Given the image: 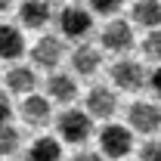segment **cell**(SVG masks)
I'll use <instances>...</instances> for the list:
<instances>
[{"mask_svg": "<svg viewBox=\"0 0 161 161\" xmlns=\"http://www.w3.org/2000/svg\"><path fill=\"white\" fill-rule=\"evenodd\" d=\"M6 9H13V0H0V13H6Z\"/></svg>", "mask_w": 161, "mask_h": 161, "instance_id": "obj_24", "label": "cell"}, {"mask_svg": "<svg viewBox=\"0 0 161 161\" xmlns=\"http://www.w3.org/2000/svg\"><path fill=\"white\" fill-rule=\"evenodd\" d=\"M142 161H161V140H146L140 149Z\"/></svg>", "mask_w": 161, "mask_h": 161, "instance_id": "obj_20", "label": "cell"}, {"mask_svg": "<svg viewBox=\"0 0 161 161\" xmlns=\"http://www.w3.org/2000/svg\"><path fill=\"white\" fill-rule=\"evenodd\" d=\"M142 56L149 62H155V65H161V28L149 31V34L142 37Z\"/></svg>", "mask_w": 161, "mask_h": 161, "instance_id": "obj_19", "label": "cell"}, {"mask_svg": "<svg viewBox=\"0 0 161 161\" xmlns=\"http://www.w3.org/2000/svg\"><path fill=\"white\" fill-rule=\"evenodd\" d=\"M127 0H87V9H93V16H105V19H115L121 9H124Z\"/></svg>", "mask_w": 161, "mask_h": 161, "instance_id": "obj_18", "label": "cell"}, {"mask_svg": "<svg viewBox=\"0 0 161 161\" xmlns=\"http://www.w3.org/2000/svg\"><path fill=\"white\" fill-rule=\"evenodd\" d=\"M68 62H71V71H75L78 78H93V75L102 68V50L93 47L90 40H80L78 47L71 50Z\"/></svg>", "mask_w": 161, "mask_h": 161, "instance_id": "obj_9", "label": "cell"}, {"mask_svg": "<svg viewBox=\"0 0 161 161\" xmlns=\"http://www.w3.org/2000/svg\"><path fill=\"white\" fill-rule=\"evenodd\" d=\"M130 25L155 31L161 28V0H133L130 6Z\"/></svg>", "mask_w": 161, "mask_h": 161, "instance_id": "obj_13", "label": "cell"}, {"mask_svg": "<svg viewBox=\"0 0 161 161\" xmlns=\"http://www.w3.org/2000/svg\"><path fill=\"white\" fill-rule=\"evenodd\" d=\"M56 133H59V142L84 146V142L93 136V118L84 108H65L59 118H56Z\"/></svg>", "mask_w": 161, "mask_h": 161, "instance_id": "obj_1", "label": "cell"}, {"mask_svg": "<svg viewBox=\"0 0 161 161\" xmlns=\"http://www.w3.org/2000/svg\"><path fill=\"white\" fill-rule=\"evenodd\" d=\"M9 121H13V105L6 99V93H0V127L9 124Z\"/></svg>", "mask_w": 161, "mask_h": 161, "instance_id": "obj_22", "label": "cell"}, {"mask_svg": "<svg viewBox=\"0 0 161 161\" xmlns=\"http://www.w3.org/2000/svg\"><path fill=\"white\" fill-rule=\"evenodd\" d=\"M19 115H22V121H25L28 127H47V124L53 121V102L47 99L43 93H31V96L22 99Z\"/></svg>", "mask_w": 161, "mask_h": 161, "instance_id": "obj_11", "label": "cell"}, {"mask_svg": "<svg viewBox=\"0 0 161 161\" xmlns=\"http://www.w3.org/2000/svg\"><path fill=\"white\" fill-rule=\"evenodd\" d=\"M127 127L133 133H142V136H152L161 130V105L149 99H136L130 102L127 108Z\"/></svg>", "mask_w": 161, "mask_h": 161, "instance_id": "obj_6", "label": "cell"}, {"mask_svg": "<svg viewBox=\"0 0 161 161\" xmlns=\"http://www.w3.org/2000/svg\"><path fill=\"white\" fill-rule=\"evenodd\" d=\"M84 112L93 121H112L118 112V93L115 87H105V84H93L84 96Z\"/></svg>", "mask_w": 161, "mask_h": 161, "instance_id": "obj_7", "label": "cell"}, {"mask_svg": "<svg viewBox=\"0 0 161 161\" xmlns=\"http://www.w3.org/2000/svg\"><path fill=\"white\" fill-rule=\"evenodd\" d=\"M28 161H62V142L56 136H37L28 146Z\"/></svg>", "mask_w": 161, "mask_h": 161, "instance_id": "obj_16", "label": "cell"}, {"mask_svg": "<svg viewBox=\"0 0 161 161\" xmlns=\"http://www.w3.org/2000/svg\"><path fill=\"white\" fill-rule=\"evenodd\" d=\"M68 161H102V155L99 152H90V149H78Z\"/></svg>", "mask_w": 161, "mask_h": 161, "instance_id": "obj_23", "label": "cell"}, {"mask_svg": "<svg viewBox=\"0 0 161 161\" xmlns=\"http://www.w3.org/2000/svg\"><path fill=\"white\" fill-rule=\"evenodd\" d=\"M56 25H59V34L68 40H87V34L93 31V13L87 6H78V3H68L62 6L59 16H56Z\"/></svg>", "mask_w": 161, "mask_h": 161, "instance_id": "obj_3", "label": "cell"}, {"mask_svg": "<svg viewBox=\"0 0 161 161\" xmlns=\"http://www.w3.org/2000/svg\"><path fill=\"white\" fill-rule=\"evenodd\" d=\"M37 87V71L31 65H13L6 71V90L9 93H19V96H31Z\"/></svg>", "mask_w": 161, "mask_h": 161, "instance_id": "obj_14", "label": "cell"}, {"mask_svg": "<svg viewBox=\"0 0 161 161\" xmlns=\"http://www.w3.org/2000/svg\"><path fill=\"white\" fill-rule=\"evenodd\" d=\"M31 59L37 68H47V71H56L59 62L65 59V40L56 37V34H40L37 43L31 47Z\"/></svg>", "mask_w": 161, "mask_h": 161, "instance_id": "obj_8", "label": "cell"}, {"mask_svg": "<svg viewBox=\"0 0 161 161\" xmlns=\"http://www.w3.org/2000/svg\"><path fill=\"white\" fill-rule=\"evenodd\" d=\"M19 22H22V28L43 31V28L53 22V6H50V0H22L19 3Z\"/></svg>", "mask_w": 161, "mask_h": 161, "instance_id": "obj_12", "label": "cell"}, {"mask_svg": "<svg viewBox=\"0 0 161 161\" xmlns=\"http://www.w3.org/2000/svg\"><path fill=\"white\" fill-rule=\"evenodd\" d=\"M19 146H22V133L13 124H3L0 127V155H13V152H19Z\"/></svg>", "mask_w": 161, "mask_h": 161, "instance_id": "obj_17", "label": "cell"}, {"mask_svg": "<svg viewBox=\"0 0 161 161\" xmlns=\"http://www.w3.org/2000/svg\"><path fill=\"white\" fill-rule=\"evenodd\" d=\"M152 93H155V99L161 102V65L155 68V71H149V84H146Z\"/></svg>", "mask_w": 161, "mask_h": 161, "instance_id": "obj_21", "label": "cell"}, {"mask_svg": "<svg viewBox=\"0 0 161 161\" xmlns=\"http://www.w3.org/2000/svg\"><path fill=\"white\" fill-rule=\"evenodd\" d=\"M136 43V34H133V25L127 19H108L99 31V50L105 53H115V56H127Z\"/></svg>", "mask_w": 161, "mask_h": 161, "instance_id": "obj_2", "label": "cell"}, {"mask_svg": "<svg viewBox=\"0 0 161 161\" xmlns=\"http://www.w3.org/2000/svg\"><path fill=\"white\" fill-rule=\"evenodd\" d=\"M43 90H47V99L59 102V105H71L78 99V80L68 71H50V78L43 80Z\"/></svg>", "mask_w": 161, "mask_h": 161, "instance_id": "obj_10", "label": "cell"}, {"mask_svg": "<svg viewBox=\"0 0 161 161\" xmlns=\"http://www.w3.org/2000/svg\"><path fill=\"white\" fill-rule=\"evenodd\" d=\"M25 53V34L16 25L0 22V59H22Z\"/></svg>", "mask_w": 161, "mask_h": 161, "instance_id": "obj_15", "label": "cell"}, {"mask_svg": "<svg viewBox=\"0 0 161 161\" xmlns=\"http://www.w3.org/2000/svg\"><path fill=\"white\" fill-rule=\"evenodd\" d=\"M108 80L118 87V90H124V93H140L142 87L149 84V71L142 68V62L136 59H115L112 62V68H108Z\"/></svg>", "mask_w": 161, "mask_h": 161, "instance_id": "obj_5", "label": "cell"}, {"mask_svg": "<svg viewBox=\"0 0 161 161\" xmlns=\"http://www.w3.org/2000/svg\"><path fill=\"white\" fill-rule=\"evenodd\" d=\"M133 152V130L127 124H115L105 121V127L99 130V155L105 158H127Z\"/></svg>", "mask_w": 161, "mask_h": 161, "instance_id": "obj_4", "label": "cell"}]
</instances>
